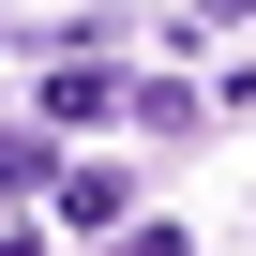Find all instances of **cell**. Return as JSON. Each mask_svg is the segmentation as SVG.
I'll return each mask as SVG.
<instances>
[{
    "mask_svg": "<svg viewBox=\"0 0 256 256\" xmlns=\"http://www.w3.org/2000/svg\"><path fill=\"white\" fill-rule=\"evenodd\" d=\"M120 256H181V226H136V241H120Z\"/></svg>",
    "mask_w": 256,
    "mask_h": 256,
    "instance_id": "cell-5",
    "label": "cell"
},
{
    "mask_svg": "<svg viewBox=\"0 0 256 256\" xmlns=\"http://www.w3.org/2000/svg\"><path fill=\"white\" fill-rule=\"evenodd\" d=\"M0 256H46V241H30V226H16V211H0Z\"/></svg>",
    "mask_w": 256,
    "mask_h": 256,
    "instance_id": "cell-7",
    "label": "cell"
},
{
    "mask_svg": "<svg viewBox=\"0 0 256 256\" xmlns=\"http://www.w3.org/2000/svg\"><path fill=\"white\" fill-rule=\"evenodd\" d=\"M196 16H211V30H241V16H256V0H196Z\"/></svg>",
    "mask_w": 256,
    "mask_h": 256,
    "instance_id": "cell-6",
    "label": "cell"
},
{
    "mask_svg": "<svg viewBox=\"0 0 256 256\" xmlns=\"http://www.w3.org/2000/svg\"><path fill=\"white\" fill-rule=\"evenodd\" d=\"M106 106H136L106 60H46V136H60V120H106Z\"/></svg>",
    "mask_w": 256,
    "mask_h": 256,
    "instance_id": "cell-1",
    "label": "cell"
},
{
    "mask_svg": "<svg viewBox=\"0 0 256 256\" xmlns=\"http://www.w3.org/2000/svg\"><path fill=\"white\" fill-rule=\"evenodd\" d=\"M120 120H136V136H196V90H181V76H151L136 106H120Z\"/></svg>",
    "mask_w": 256,
    "mask_h": 256,
    "instance_id": "cell-3",
    "label": "cell"
},
{
    "mask_svg": "<svg viewBox=\"0 0 256 256\" xmlns=\"http://www.w3.org/2000/svg\"><path fill=\"white\" fill-rule=\"evenodd\" d=\"M60 211L76 226H136V166H60Z\"/></svg>",
    "mask_w": 256,
    "mask_h": 256,
    "instance_id": "cell-2",
    "label": "cell"
},
{
    "mask_svg": "<svg viewBox=\"0 0 256 256\" xmlns=\"http://www.w3.org/2000/svg\"><path fill=\"white\" fill-rule=\"evenodd\" d=\"M0 196H46V136H16V120H0Z\"/></svg>",
    "mask_w": 256,
    "mask_h": 256,
    "instance_id": "cell-4",
    "label": "cell"
}]
</instances>
